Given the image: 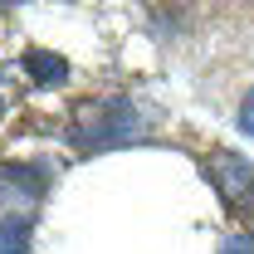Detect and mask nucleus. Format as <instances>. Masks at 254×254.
Returning a JSON list of instances; mask_svg holds the SVG:
<instances>
[{
  "label": "nucleus",
  "instance_id": "nucleus-1",
  "mask_svg": "<svg viewBox=\"0 0 254 254\" xmlns=\"http://www.w3.org/2000/svg\"><path fill=\"white\" fill-rule=\"evenodd\" d=\"M142 132H147V113L137 103H78L68 137L83 152H108V147H123Z\"/></svg>",
  "mask_w": 254,
  "mask_h": 254
},
{
  "label": "nucleus",
  "instance_id": "nucleus-2",
  "mask_svg": "<svg viewBox=\"0 0 254 254\" xmlns=\"http://www.w3.org/2000/svg\"><path fill=\"white\" fill-rule=\"evenodd\" d=\"M205 171H210V186L225 200V210L235 220H250V230H254V166L240 152H210Z\"/></svg>",
  "mask_w": 254,
  "mask_h": 254
},
{
  "label": "nucleus",
  "instance_id": "nucleus-3",
  "mask_svg": "<svg viewBox=\"0 0 254 254\" xmlns=\"http://www.w3.org/2000/svg\"><path fill=\"white\" fill-rule=\"evenodd\" d=\"M49 186L44 166H30V161H0V200L5 205H34Z\"/></svg>",
  "mask_w": 254,
  "mask_h": 254
},
{
  "label": "nucleus",
  "instance_id": "nucleus-4",
  "mask_svg": "<svg viewBox=\"0 0 254 254\" xmlns=\"http://www.w3.org/2000/svg\"><path fill=\"white\" fill-rule=\"evenodd\" d=\"M20 68L30 73V83H39V88H59L64 78H68V64L59 54H49V49H25Z\"/></svg>",
  "mask_w": 254,
  "mask_h": 254
},
{
  "label": "nucleus",
  "instance_id": "nucleus-5",
  "mask_svg": "<svg viewBox=\"0 0 254 254\" xmlns=\"http://www.w3.org/2000/svg\"><path fill=\"white\" fill-rule=\"evenodd\" d=\"M34 250V230L25 215H0V254H30Z\"/></svg>",
  "mask_w": 254,
  "mask_h": 254
},
{
  "label": "nucleus",
  "instance_id": "nucleus-6",
  "mask_svg": "<svg viewBox=\"0 0 254 254\" xmlns=\"http://www.w3.org/2000/svg\"><path fill=\"white\" fill-rule=\"evenodd\" d=\"M220 254H254V230H240L220 245Z\"/></svg>",
  "mask_w": 254,
  "mask_h": 254
},
{
  "label": "nucleus",
  "instance_id": "nucleus-7",
  "mask_svg": "<svg viewBox=\"0 0 254 254\" xmlns=\"http://www.w3.org/2000/svg\"><path fill=\"white\" fill-rule=\"evenodd\" d=\"M235 123H240V132H245V137H254V88L245 93V103H240V118H235Z\"/></svg>",
  "mask_w": 254,
  "mask_h": 254
},
{
  "label": "nucleus",
  "instance_id": "nucleus-8",
  "mask_svg": "<svg viewBox=\"0 0 254 254\" xmlns=\"http://www.w3.org/2000/svg\"><path fill=\"white\" fill-rule=\"evenodd\" d=\"M0 118H5V98H0Z\"/></svg>",
  "mask_w": 254,
  "mask_h": 254
}]
</instances>
